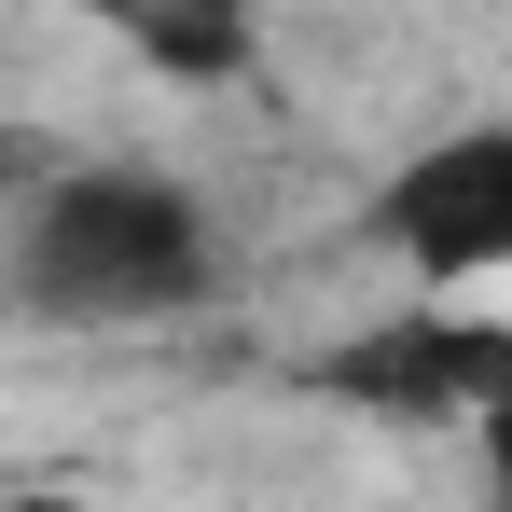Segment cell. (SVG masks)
Returning <instances> with one entry per match:
<instances>
[{"mask_svg":"<svg viewBox=\"0 0 512 512\" xmlns=\"http://www.w3.org/2000/svg\"><path fill=\"white\" fill-rule=\"evenodd\" d=\"M0 512H70V499H0Z\"/></svg>","mask_w":512,"mask_h":512,"instance_id":"6","label":"cell"},{"mask_svg":"<svg viewBox=\"0 0 512 512\" xmlns=\"http://www.w3.org/2000/svg\"><path fill=\"white\" fill-rule=\"evenodd\" d=\"M222 277V236H208V194L167 167H56L28 208H14V291L42 319H84V333H125V319H180L208 305Z\"/></svg>","mask_w":512,"mask_h":512,"instance_id":"1","label":"cell"},{"mask_svg":"<svg viewBox=\"0 0 512 512\" xmlns=\"http://www.w3.org/2000/svg\"><path fill=\"white\" fill-rule=\"evenodd\" d=\"M374 236L416 263V291H485L512 277V125H443L374 180Z\"/></svg>","mask_w":512,"mask_h":512,"instance_id":"2","label":"cell"},{"mask_svg":"<svg viewBox=\"0 0 512 512\" xmlns=\"http://www.w3.org/2000/svg\"><path fill=\"white\" fill-rule=\"evenodd\" d=\"M56 167H70L56 139H28V125H0V222H14V208H28V194H42Z\"/></svg>","mask_w":512,"mask_h":512,"instance_id":"5","label":"cell"},{"mask_svg":"<svg viewBox=\"0 0 512 512\" xmlns=\"http://www.w3.org/2000/svg\"><path fill=\"white\" fill-rule=\"evenodd\" d=\"M333 388L374 402V416H416V429H499L512 416V319H471V305L388 319L333 360Z\"/></svg>","mask_w":512,"mask_h":512,"instance_id":"3","label":"cell"},{"mask_svg":"<svg viewBox=\"0 0 512 512\" xmlns=\"http://www.w3.org/2000/svg\"><path fill=\"white\" fill-rule=\"evenodd\" d=\"M125 42H139L153 70H180V84H236V70H250V28H236V14H125Z\"/></svg>","mask_w":512,"mask_h":512,"instance_id":"4","label":"cell"}]
</instances>
